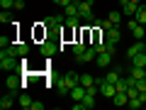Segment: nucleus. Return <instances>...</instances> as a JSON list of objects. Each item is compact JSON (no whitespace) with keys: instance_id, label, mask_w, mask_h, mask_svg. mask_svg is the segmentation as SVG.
<instances>
[{"instance_id":"obj_8","label":"nucleus","mask_w":146,"mask_h":110,"mask_svg":"<svg viewBox=\"0 0 146 110\" xmlns=\"http://www.w3.org/2000/svg\"><path fill=\"white\" fill-rule=\"evenodd\" d=\"M85 93H88V88H85L83 83H78V86H73V88H71V98L73 100H83Z\"/></svg>"},{"instance_id":"obj_1","label":"nucleus","mask_w":146,"mask_h":110,"mask_svg":"<svg viewBox=\"0 0 146 110\" xmlns=\"http://www.w3.org/2000/svg\"><path fill=\"white\" fill-rule=\"evenodd\" d=\"M78 83H80V73L68 71V73H63L61 78L56 81V91H58V95H71V88L78 86Z\"/></svg>"},{"instance_id":"obj_33","label":"nucleus","mask_w":146,"mask_h":110,"mask_svg":"<svg viewBox=\"0 0 146 110\" xmlns=\"http://www.w3.org/2000/svg\"><path fill=\"white\" fill-rule=\"evenodd\" d=\"M144 54H146V44H144Z\"/></svg>"},{"instance_id":"obj_16","label":"nucleus","mask_w":146,"mask_h":110,"mask_svg":"<svg viewBox=\"0 0 146 110\" xmlns=\"http://www.w3.org/2000/svg\"><path fill=\"white\" fill-rule=\"evenodd\" d=\"M134 20L139 22V25H146V5H139L134 12Z\"/></svg>"},{"instance_id":"obj_2","label":"nucleus","mask_w":146,"mask_h":110,"mask_svg":"<svg viewBox=\"0 0 146 110\" xmlns=\"http://www.w3.org/2000/svg\"><path fill=\"white\" fill-rule=\"evenodd\" d=\"M0 68H3V71H7V73H12V71H17V68H20V61H17L15 54H7V52H3V49H0Z\"/></svg>"},{"instance_id":"obj_10","label":"nucleus","mask_w":146,"mask_h":110,"mask_svg":"<svg viewBox=\"0 0 146 110\" xmlns=\"http://www.w3.org/2000/svg\"><path fill=\"white\" fill-rule=\"evenodd\" d=\"M88 47H90V44H85L83 39H78V42L73 44V56H76V59H78V56H83V54H85V49H88Z\"/></svg>"},{"instance_id":"obj_9","label":"nucleus","mask_w":146,"mask_h":110,"mask_svg":"<svg viewBox=\"0 0 146 110\" xmlns=\"http://www.w3.org/2000/svg\"><path fill=\"white\" fill-rule=\"evenodd\" d=\"M5 86H7V91H12V93H15L20 86H25V81H20L17 76H7V78H5Z\"/></svg>"},{"instance_id":"obj_28","label":"nucleus","mask_w":146,"mask_h":110,"mask_svg":"<svg viewBox=\"0 0 146 110\" xmlns=\"http://www.w3.org/2000/svg\"><path fill=\"white\" fill-rule=\"evenodd\" d=\"M10 44H12V37L10 34H3V37H0V47H10Z\"/></svg>"},{"instance_id":"obj_5","label":"nucleus","mask_w":146,"mask_h":110,"mask_svg":"<svg viewBox=\"0 0 146 110\" xmlns=\"http://www.w3.org/2000/svg\"><path fill=\"white\" fill-rule=\"evenodd\" d=\"M112 59H115V54H112V52H100L98 59H95V66H100V68H110V66H112Z\"/></svg>"},{"instance_id":"obj_11","label":"nucleus","mask_w":146,"mask_h":110,"mask_svg":"<svg viewBox=\"0 0 146 110\" xmlns=\"http://www.w3.org/2000/svg\"><path fill=\"white\" fill-rule=\"evenodd\" d=\"M112 103H115V105H127V103H129V95H127V91H117L115 98H112Z\"/></svg>"},{"instance_id":"obj_18","label":"nucleus","mask_w":146,"mask_h":110,"mask_svg":"<svg viewBox=\"0 0 146 110\" xmlns=\"http://www.w3.org/2000/svg\"><path fill=\"white\" fill-rule=\"evenodd\" d=\"M129 61H131V66H144V68H146V54H144V52H139L136 56H131Z\"/></svg>"},{"instance_id":"obj_7","label":"nucleus","mask_w":146,"mask_h":110,"mask_svg":"<svg viewBox=\"0 0 146 110\" xmlns=\"http://www.w3.org/2000/svg\"><path fill=\"white\" fill-rule=\"evenodd\" d=\"M105 39H107V42H112V44H119V39H122L119 27H112V30H107V32H105Z\"/></svg>"},{"instance_id":"obj_13","label":"nucleus","mask_w":146,"mask_h":110,"mask_svg":"<svg viewBox=\"0 0 146 110\" xmlns=\"http://www.w3.org/2000/svg\"><path fill=\"white\" fill-rule=\"evenodd\" d=\"M63 15H66V17H73V15H80V12H78V0H73V3H68V5L63 7Z\"/></svg>"},{"instance_id":"obj_20","label":"nucleus","mask_w":146,"mask_h":110,"mask_svg":"<svg viewBox=\"0 0 146 110\" xmlns=\"http://www.w3.org/2000/svg\"><path fill=\"white\" fill-rule=\"evenodd\" d=\"M12 105H15V98L12 95H3L0 98V110H10Z\"/></svg>"},{"instance_id":"obj_31","label":"nucleus","mask_w":146,"mask_h":110,"mask_svg":"<svg viewBox=\"0 0 146 110\" xmlns=\"http://www.w3.org/2000/svg\"><path fill=\"white\" fill-rule=\"evenodd\" d=\"M22 7H25V0H17V3H15V10H22Z\"/></svg>"},{"instance_id":"obj_32","label":"nucleus","mask_w":146,"mask_h":110,"mask_svg":"<svg viewBox=\"0 0 146 110\" xmlns=\"http://www.w3.org/2000/svg\"><path fill=\"white\" fill-rule=\"evenodd\" d=\"M131 3H134V5H141V3H144V0H131Z\"/></svg>"},{"instance_id":"obj_12","label":"nucleus","mask_w":146,"mask_h":110,"mask_svg":"<svg viewBox=\"0 0 146 110\" xmlns=\"http://www.w3.org/2000/svg\"><path fill=\"white\" fill-rule=\"evenodd\" d=\"M131 34H134V39H139V42H146V25H136L134 30H131Z\"/></svg>"},{"instance_id":"obj_17","label":"nucleus","mask_w":146,"mask_h":110,"mask_svg":"<svg viewBox=\"0 0 146 110\" xmlns=\"http://www.w3.org/2000/svg\"><path fill=\"white\" fill-rule=\"evenodd\" d=\"M136 7H139V5H134V3H131V0H129L127 5H122V15H124V17H134Z\"/></svg>"},{"instance_id":"obj_3","label":"nucleus","mask_w":146,"mask_h":110,"mask_svg":"<svg viewBox=\"0 0 146 110\" xmlns=\"http://www.w3.org/2000/svg\"><path fill=\"white\" fill-rule=\"evenodd\" d=\"M95 0H83V3H78V12H80V20L83 22H95Z\"/></svg>"},{"instance_id":"obj_19","label":"nucleus","mask_w":146,"mask_h":110,"mask_svg":"<svg viewBox=\"0 0 146 110\" xmlns=\"http://www.w3.org/2000/svg\"><path fill=\"white\" fill-rule=\"evenodd\" d=\"M141 105H146V100L141 98V95H136V98H129V103H127V108H131V110H139Z\"/></svg>"},{"instance_id":"obj_29","label":"nucleus","mask_w":146,"mask_h":110,"mask_svg":"<svg viewBox=\"0 0 146 110\" xmlns=\"http://www.w3.org/2000/svg\"><path fill=\"white\" fill-rule=\"evenodd\" d=\"M51 3H54V5H61V7H66L68 3H73V0H51Z\"/></svg>"},{"instance_id":"obj_22","label":"nucleus","mask_w":146,"mask_h":110,"mask_svg":"<svg viewBox=\"0 0 146 110\" xmlns=\"http://www.w3.org/2000/svg\"><path fill=\"white\" fill-rule=\"evenodd\" d=\"M107 20L112 22L115 27H119V25H122V12H119V10H112V12H110V17H107Z\"/></svg>"},{"instance_id":"obj_21","label":"nucleus","mask_w":146,"mask_h":110,"mask_svg":"<svg viewBox=\"0 0 146 110\" xmlns=\"http://www.w3.org/2000/svg\"><path fill=\"white\" fill-rule=\"evenodd\" d=\"M119 78H122V73L117 71V68H112V71H107V76H105V81H107V83H117Z\"/></svg>"},{"instance_id":"obj_24","label":"nucleus","mask_w":146,"mask_h":110,"mask_svg":"<svg viewBox=\"0 0 146 110\" xmlns=\"http://www.w3.org/2000/svg\"><path fill=\"white\" fill-rule=\"evenodd\" d=\"M80 83H83L85 88H90V86L95 83V78H93V76H90V73H80Z\"/></svg>"},{"instance_id":"obj_30","label":"nucleus","mask_w":146,"mask_h":110,"mask_svg":"<svg viewBox=\"0 0 146 110\" xmlns=\"http://www.w3.org/2000/svg\"><path fill=\"white\" fill-rule=\"evenodd\" d=\"M32 110H44V103H39V100H34V103H32Z\"/></svg>"},{"instance_id":"obj_14","label":"nucleus","mask_w":146,"mask_h":110,"mask_svg":"<svg viewBox=\"0 0 146 110\" xmlns=\"http://www.w3.org/2000/svg\"><path fill=\"white\" fill-rule=\"evenodd\" d=\"M144 44H146V42H139V39H136V44H131V47L127 49V56L131 59V56H136L139 52H144Z\"/></svg>"},{"instance_id":"obj_23","label":"nucleus","mask_w":146,"mask_h":110,"mask_svg":"<svg viewBox=\"0 0 146 110\" xmlns=\"http://www.w3.org/2000/svg\"><path fill=\"white\" fill-rule=\"evenodd\" d=\"M32 103H34V100H32V98H29L27 93H22L20 98H17V105H22L25 110H27V108H32Z\"/></svg>"},{"instance_id":"obj_25","label":"nucleus","mask_w":146,"mask_h":110,"mask_svg":"<svg viewBox=\"0 0 146 110\" xmlns=\"http://www.w3.org/2000/svg\"><path fill=\"white\" fill-rule=\"evenodd\" d=\"M17 54H20V56H27V54H29V44L20 42V44H17Z\"/></svg>"},{"instance_id":"obj_6","label":"nucleus","mask_w":146,"mask_h":110,"mask_svg":"<svg viewBox=\"0 0 146 110\" xmlns=\"http://www.w3.org/2000/svg\"><path fill=\"white\" fill-rule=\"evenodd\" d=\"M95 59H98V49L90 44V47L85 49V54H83V56H78L76 61H78V64H95Z\"/></svg>"},{"instance_id":"obj_4","label":"nucleus","mask_w":146,"mask_h":110,"mask_svg":"<svg viewBox=\"0 0 146 110\" xmlns=\"http://www.w3.org/2000/svg\"><path fill=\"white\" fill-rule=\"evenodd\" d=\"M58 49H61V47H58L56 42H49V39H44L42 47H39V52H42V56H44V59H51L54 54L58 52Z\"/></svg>"},{"instance_id":"obj_26","label":"nucleus","mask_w":146,"mask_h":110,"mask_svg":"<svg viewBox=\"0 0 146 110\" xmlns=\"http://www.w3.org/2000/svg\"><path fill=\"white\" fill-rule=\"evenodd\" d=\"M0 22H3V25H12V20H10V12H7V10H3V12H0Z\"/></svg>"},{"instance_id":"obj_15","label":"nucleus","mask_w":146,"mask_h":110,"mask_svg":"<svg viewBox=\"0 0 146 110\" xmlns=\"http://www.w3.org/2000/svg\"><path fill=\"white\" fill-rule=\"evenodd\" d=\"M95 98H98V95H95V93H85V98L80 100V103H83V108H85V110L95 108V105H98V103H95Z\"/></svg>"},{"instance_id":"obj_27","label":"nucleus","mask_w":146,"mask_h":110,"mask_svg":"<svg viewBox=\"0 0 146 110\" xmlns=\"http://www.w3.org/2000/svg\"><path fill=\"white\" fill-rule=\"evenodd\" d=\"M15 3L17 0H0V7L3 10H10V7H15Z\"/></svg>"}]
</instances>
